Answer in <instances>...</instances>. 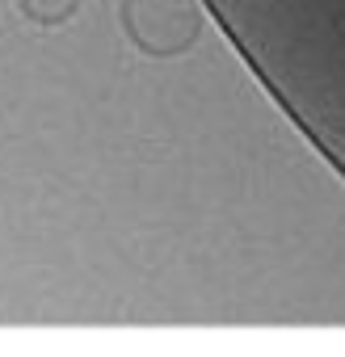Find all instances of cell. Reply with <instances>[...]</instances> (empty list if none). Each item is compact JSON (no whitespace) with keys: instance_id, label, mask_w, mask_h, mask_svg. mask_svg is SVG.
Masks as SVG:
<instances>
[{"instance_id":"7a4b0ae2","label":"cell","mask_w":345,"mask_h":357,"mask_svg":"<svg viewBox=\"0 0 345 357\" xmlns=\"http://www.w3.org/2000/svg\"><path fill=\"white\" fill-rule=\"evenodd\" d=\"M80 5L85 0H17V13L43 30H59L80 13Z\"/></svg>"},{"instance_id":"6da1fadb","label":"cell","mask_w":345,"mask_h":357,"mask_svg":"<svg viewBox=\"0 0 345 357\" xmlns=\"http://www.w3.org/2000/svg\"><path fill=\"white\" fill-rule=\"evenodd\" d=\"M118 22L126 43L147 59H177L194 51L207 30L198 0H122Z\"/></svg>"}]
</instances>
